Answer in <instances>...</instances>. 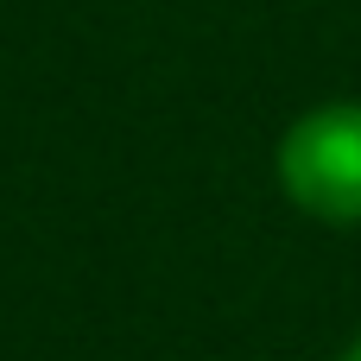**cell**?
I'll use <instances>...</instances> for the list:
<instances>
[{
	"instance_id": "6da1fadb",
	"label": "cell",
	"mask_w": 361,
	"mask_h": 361,
	"mask_svg": "<svg viewBox=\"0 0 361 361\" xmlns=\"http://www.w3.org/2000/svg\"><path fill=\"white\" fill-rule=\"evenodd\" d=\"M279 165V190L336 228L361 222V102H317L311 114H298L273 152Z\"/></svg>"
},
{
	"instance_id": "7a4b0ae2",
	"label": "cell",
	"mask_w": 361,
	"mask_h": 361,
	"mask_svg": "<svg viewBox=\"0 0 361 361\" xmlns=\"http://www.w3.org/2000/svg\"><path fill=\"white\" fill-rule=\"evenodd\" d=\"M343 361H361V336H355V343H349V349H343Z\"/></svg>"
}]
</instances>
